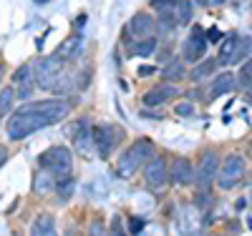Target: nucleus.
Listing matches in <instances>:
<instances>
[{"mask_svg":"<svg viewBox=\"0 0 252 236\" xmlns=\"http://www.w3.org/2000/svg\"><path fill=\"white\" fill-rule=\"evenodd\" d=\"M71 113V103L68 101H35L26 103L20 111H15L8 118V138L20 141L40 128H46L51 123H58Z\"/></svg>","mask_w":252,"mask_h":236,"instance_id":"obj_1","label":"nucleus"},{"mask_svg":"<svg viewBox=\"0 0 252 236\" xmlns=\"http://www.w3.org/2000/svg\"><path fill=\"white\" fill-rule=\"evenodd\" d=\"M152 156H154V143H152L149 138L134 141V143L119 156V161H116V176H121V179L134 176V171H136V168H144V163L149 161Z\"/></svg>","mask_w":252,"mask_h":236,"instance_id":"obj_2","label":"nucleus"},{"mask_svg":"<svg viewBox=\"0 0 252 236\" xmlns=\"http://www.w3.org/2000/svg\"><path fill=\"white\" fill-rule=\"evenodd\" d=\"M38 166L40 168H46L48 174L58 181L63 179H71V171H73V156L68 148H63V146H56V148H48V151L38 158Z\"/></svg>","mask_w":252,"mask_h":236,"instance_id":"obj_3","label":"nucleus"},{"mask_svg":"<svg viewBox=\"0 0 252 236\" xmlns=\"http://www.w3.org/2000/svg\"><path fill=\"white\" fill-rule=\"evenodd\" d=\"M247 174V161L245 156L240 154H227L220 163V171H217V186L222 191H229V188H235Z\"/></svg>","mask_w":252,"mask_h":236,"instance_id":"obj_4","label":"nucleus"},{"mask_svg":"<svg viewBox=\"0 0 252 236\" xmlns=\"http://www.w3.org/2000/svg\"><path fill=\"white\" fill-rule=\"evenodd\" d=\"M35 83L40 85L43 91H53V85L56 80L61 78L63 73V58L56 53V55H46V58H40L35 63Z\"/></svg>","mask_w":252,"mask_h":236,"instance_id":"obj_5","label":"nucleus"},{"mask_svg":"<svg viewBox=\"0 0 252 236\" xmlns=\"http://www.w3.org/2000/svg\"><path fill=\"white\" fill-rule=\"evenodd\" d=\"M220 154L207 148L199 156V163H197V186L199 188H209L215 181H217V171H220Z\"/></svg>","mask_w":252,"mask_h":236,"instance_id":"obj_6","label":"nucleus"},{"mask_svg":"<svg viewBox=\"0 0 252 236\" xmlns=\"http://www.w3.org/2000/svg\"><path fill=\"white\" fill-rule=\"evenodd\" d=\"M169 181V168H166V161L161 156H152L144 163V184L149 191H161Z\"/></svg>","mask_w":252,"mask_h":236,"instance_id":"obj_7","label":"nucleus"},{"mask_svg":"<svg viewBox=\"0 0 252 236\" xmlns=\"http://www.w3.org/2000/svg\"><path fill=\"white\" fill-rule=\"evenodd\" d=\"M121 141V131H116L114 126H98L94 128V146H96V154L101 158H109L111 151L119 146Z\"/></svg>","mask_w":252,"mask_h":236,"instance_id":"obj_8","label":"nucleus"},{"mask_svg":"<svg viewBox=\"0 0 252 236\" xmlns=\"http://www.w3.org/2000/svg\"><path fill=\"white\" fill-rule=\"evenodd\" d=\"M207 33H204V28H192V33H189V38L184 40V60H189V63H197V60H202L204 58V53H207Z\"/></svg>","mask_w":252,"mask_h":236,"instance_id":"obj_9","label":"nucleus"},{"mask_svg":"<svg viewBox=\"0 0 252 236\" xmlns=\"http://www.w3.org/2000/svg\"><path fill=\"white\" fill-rule=\"evenodd\" d=\"M157 20L152 15H146V13H136L131 20H129V26H126V33H129L131 38L136 40H144V38H152L154 30H157Z\"/></svg>","mask_w":252,"mask_h":236,"instance_id":"obj_10","label":"nucleus"},{"mask_svg":"<svg viewBox=\"0 0 252 236\" xmlns=\"http://www.w3.org/2000/svg\"><path fill=\"white\" fill-rule=\"evenodd\" d=\"M179 96V88H177V83H169V80H164L161 85H157V88L152 91H146L144 93V103L149 105V108H154V105H161V103H169Z\"/></svg>","mask_w":252,"mask_h":236,"instance_id":"obj_11","label":"nucleus"},{"mask_svg":"<svg viewBox=\"0 0 252 236\" xmlns=\"http://www.w3.org/2000/svg\"><path fill=\"white\" fill-rule=\"evenodd\" d=\"M13 83H15V98L28 101L31 93H33V88H35V71L31 66H23L13 76Z\"/></svg>","mask_w":252,"mask_h":236,"instance_id":"obj_12","label":"nucleus"},{"mask_svg":"<svg viewBox=\"0 0 252 236\" xmlns=\"http://www.w3.org/2000/svg\"><path fill=\"white\" fill-rule=\"evenodd\" d=\"M194 179H197V171L192 168V163L187 158H174V163L169 168V181L174 186H189Z\"/></svg>","mask_w":252,"mask_h":236,"instance_id":"obj_13","label":"nucleus"},{"mask_svg":"<svg viewBox=\"0 0 252 236\" xmlns=\"http://www.w3.org/2000/svg\"><path fill=\"white\" fill-rule=\"evenodd\" d=\"M73 146L78 148V151L83 156H91L94 154V128H86V121H81L78 126H73Z\"/></svg>","mask_w":252,"mask_h":236,"instance_id":"obj_14","label":"nucleus"},{"mask_svg":"<svg viewBox=\"0 0 252 236\" xmlns=\"http://www.w3.org/2000/svg\"><path fill=\"white\" fill-rule=\"evenodd\" d=\"M237 88V78H235V73H220L215 80H212V85H209V98H220V96H227V93H232Z\"/></svg>","mask_w":252,"mask_h":236,"instance_id":"obj_15","label":"nucleus"},{"mask_svg":"<svg viewBox=\"0 0 252 236\" xmlns=\"http://www.w3.org/2000/svg\"><path fill=\"white\" fill-rule=\"evenodd\" d=\"M237 40H240V35H237V33H232V35L222 38V46H220V51H217V60H220V66H232V58H235Z\"/></svg>","mask_w":252,"mask_h":236,"instance_id":"obj_16","label":"nucleus"},{"mask_svg":"<svg viewBox=\"0 0 252 236\" xmlns=\"http://www.w3.org/2000/svg\"><path fill=\"white\" fill-rule=\"evenodd\" d=\"M194 15V0H177L174 5V18H177V26H187Z\"/></svg>","mask_w":252,"mask_h":236,"instance_id":"obj_17","label":"nucleus"},{"mask_svg":"<svg viewBox=\"0 0 252 236\" xmlns=\"http://www.w3.org/2000/svg\"><path fill=\"white\" fill-rule=\"evenodd\" d=\"M31 234H35V236H53V234H56V221H53V216H48V213L38 216V219L33 221Z\"/></svg>","mask_w":252,"mask_h":236,"instance_id":"obj_18","label":"nucleus"},{"mask_svg":"<svg viewBox=\"0 0 252 236\" xmlns=\"http://www.w3.org/2000/svg\"><path fill=\"white\" fill-rule=\"evenodd\" d=\"M184 76H187V71H184L182 60H169V63H166V68H161V78L169 80V83H179Z\"/></svg>","mask_w":252,"mask_h":236,"instance_id":"obj_19","label":"nucleus"},{"mask_svg":"<svg viewBox=\"0 0 252 236\" xmlns=\"http://www.w3.org/2000/svg\"><path fill=\"white\" fill-rule=\"evenodd\" d=\"M58 55H61L63 60H73V58H78V55H81V38L73 35V38H68L66 43H61Z\"/></svg>","mask_w":252,"mask_h":236,"instance_id":"obj_20","label":"nucleus"},{"mask_svg":"<svg viewBox=\"0 0 252 236\" xmlns=\"http://www.w3.org/2000/svg\"><path fill=\"white\" fill-rule=\"evenodd\" d=\"M154 48H157V38L152 35V38L136 40V43H134V48H131V55H141V58H146V55H152V53H154Z\"/></svg>","mask_w":252,"mask_h":236,"instance_id":"obj_21","label":"nucleus"},{"mask_svg":"<svg viewBox=\"0 0 252 236\" xmlns=\"http://www.w3.org/2000/svg\"><path fill=\"white\" fill-rule=\"evenodd\" d=\"M250 51H252V40L250 38H242L240 35V40H237V48H235V58H232V66H237V63H242L247 55H250Z\"/></svg>","mask_w":252,"mask_h":236,"instance_id":"obj_22","label":"nucleus"},{"mask_svg":"<svg viewBox=\"0 0 252 236\" xmlns=\"http://www.w3.org/2000/svg\"><path fill=\"white\" fill-rule=\"evenodd\" d=\"M220 66V60L217 58H209V60H204V63H199V66L192 71V78L194 80H199V78H204V76H209V73H215V68Z\"/></svg>","mask_w":252,"mask_h":236,"instance_id":"obj_23","label":"nucleus"},{"mask_svg":"<svg viewBox=\"0 0 252 236\" xmlns=\"http://www.w3.org/2000/svg\"><path fill=\"white\" fill-rule=\"evenodd\" d=\"M13 96H15V88H0V118H3V116L10 111Z\"/></svg>","mask_w":252,"mask_h":236,"instance_id":"obj_24","label":"nucleus"},{"mask_svg":"<svg viewBox=\"0 0 252 236\" xmlns=\"http://www.w3.org/2000/svg\"><path fill=\"white\" fill-rule=\"evenodd\" d=\"M237 85H242V88H250V85H252V60H247L245 66L240 68V76H237Z\"/></svg>","mask_w":252,"mask_h":236,"instance_id":"obj_25","label":"nucleus"},{"mask_svg":"<svg viewBox=\"0 0 252 236\" xmlns=\"http://www.w3.org/2000/svg\"><path fill=\"white\" fill-rule=\"evenodd\" d=\"M174 113H177V116H182V118H189V116H194L197 111H194V105H192V103H187V101H184V103H177Z\"/></svg>","mask_w":252,"mask_h":236,"instance_id":"obj_26","label":"nucleus"},{"mask_svg":"<svg viewBox=\"0 0 252 236\" xmlns=\"http://www.w3.org/2000/svg\"><path fill=\"white\" fill-rule=\"evenodd\" d=\"M177 5V0H152V8L157 13H164V10H174Z\"/></svg>","mask_w":252,"mask_h":236,"instance_id":"obj_27","label":"nucleus"},{"mask_svg":"<svg viewBox=\"0 0 252 236\" xmlns=\"http://www.w3.org/2000/svg\"><path fill=\"white\" fill-rule=\"evenodd\" d=\"M222 38H224V35H222V30H220V28H212V30H207V40H209V43H220Z\"/></svg>","mask_w":252,"mask_h":236,"instance_id":"obj_28","label":"nucleus"},{"mask_svg":"<svg viewBox=\"0 0 252 236\" xmlns=\"http://www.w3.org/2000/svg\"><path fill=\"white\" fill-rule=\"evenodd\" d=\"M129 231H131V234H141V231H144V221H141V219H131V221H129Z\"/></svg>","mask_w":252,"mask_h":236,"instance_id":"obj_29","label":"nucleus"},{"mask_svg":"<svg viewBox=\"0 0 252 236\" xmlns=\"http://www.w3.org/2000/svg\"><path fill=\"white\" fill-rule=\"evenodd\" d=\"M5 158H8V151H5V148H3V146H0V166H3V163H5Z\"/></svg>","mask_w":252,"mask_h":236,"instance_id":"obj_30","label":"nucleus"},{"mask_svg":"<svg viewBox=\"0 0 252 236\" xmlns=\"http://www.w3.org/2000/svg\"><path fill=\"white\" fill-rule=\"evenodd\" d=\"M149 73H154L152 66H144V68H141V76H149Z\"/></svg>","mask_w":252,"mask_h":236,"instance_id":"obj_31","label":"nucleus"},{"mask_svg":"<svg viewBox=\"0 0 252 236\" xmlns=\"http://www.w3.org/2000/svg\"><path fill=\"white\" fill-rule=\"evenodd\" d=\"M194 3H199V5H207V3H209V0H194Z\"/></svg>","mask_w":252,"mask_h":236,"instance_id":"obj_32","label":"nucleus"},{"mask_svg":"<svg viewBox=\"0 0 252 236\" xmlns=\"http://www.w3.org/2000/svg\"><path fill=\"white\" fill-rule=\"evenodd\" d=\"M247 103H250V105H252V91H250V93H247Z\"/></svg>","mask_w":252,"mask_h":236,"instance_id":"obj_33","label":"nucleus"},{"mask_svg":"<svg viewBox=\"0 0 252 236\" xmlns=\"http://www.w3.org/2000/svg\"><path fill=\"white\" fill-rule=\"evenodd\" d=\"M35 3H40V5H43V3H51V0H35Z\"/></svg>","mask_w":252,"mask_h":236,"instance_id":"obj_34","label":"nucleus"}]
</instances>
